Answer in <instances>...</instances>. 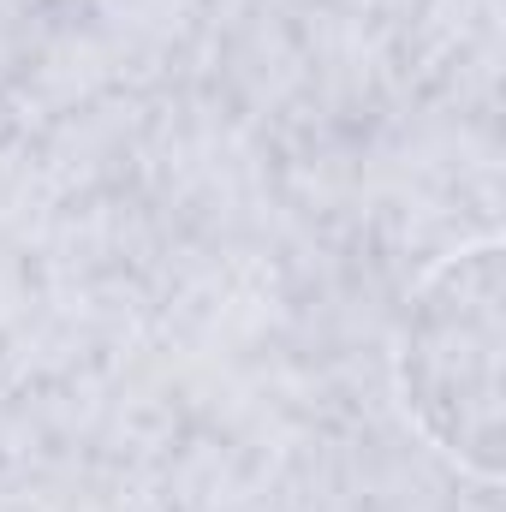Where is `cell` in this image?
I'll return each instance as SVG.
<instances>
[{"instance_id":"1","label":"cell","mask_w":506,"mask_h":512,"mask_svg":"<svg viewBox=\"0 0 506 512\" xmlns=\"http://www.w3.org/2000/svg\"><path fill=\"white\" fill-rule=\"evenodd\" d=\"M399 405L459 471L501 477V239L441 256L399 322Z\"/></svg>"}]
</instances>
